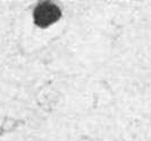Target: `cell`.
<instances>
[{
	"label": "cell",
	"mask_w": 151,
	"mask_h": 141,
	"mask_svg": "<svg viewBox=\"0 0 151 141\" xmlns=\"http://www.w3.org/2000/svg\"><path fill=\"white\" fill-rule=\"evenodd\" d=\"M61 17V9L49 1L40 2L33 10V21L41 29H47L57 23Z\"/></svg>",
	"instance_id": "cell-1"
}]
</instances>
